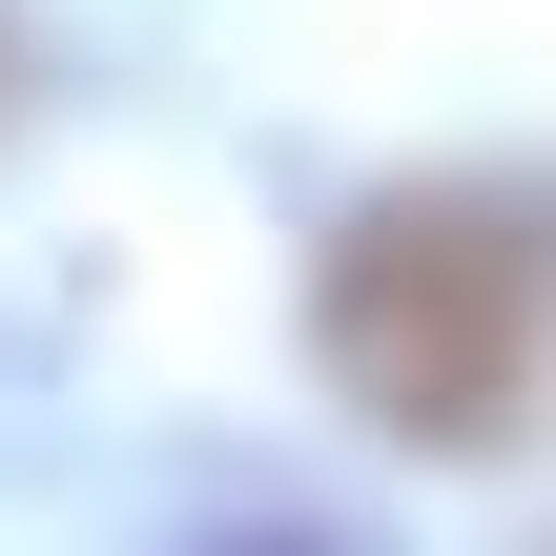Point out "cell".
<instances>
[{
    "label": "cell",
    "instance_id": "1",
    "mask_svg": "<svg viewBox=\"0 0 556 556\" xmlns=\"http://www.w3.org/2000/svg\"><path fill=\"white\" fill-rule=\"evenodd\" d=\"M556 351V186L536 165H392L309 248V371L392 454H516Z\"/></svg>",
    "mask_w": 556,
    "mask_h": 556
},
{
    "label": "cell",
    "instance_id": "2",
    "mask_svg": "<svg viewBox=\"0 0 556 556\" xmlns=\"http://www.w3.org/2000/svg\"><path fill=\"white\" fill-rule=\"evenodd\" d=\"M144 556H371L351 516H309V495H227V516H165Z\"/></svg>",
    "mask_w": 556,
    "mask_h": 556
}]
</instances>
